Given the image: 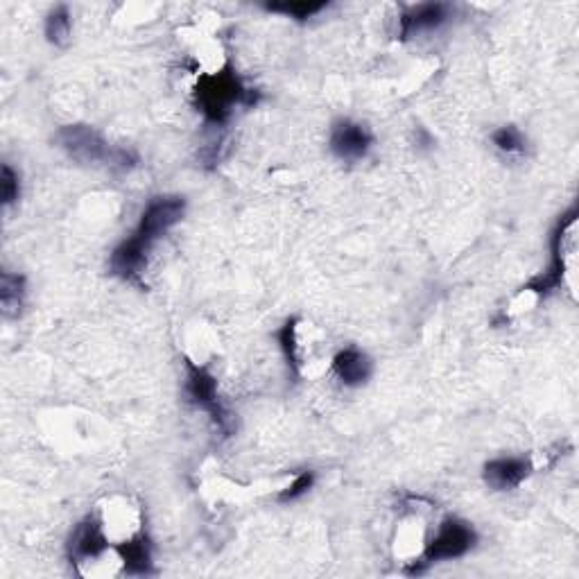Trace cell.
<instances>
[{
    "instance_id": "cell-6",
    "label": "cell",
    "mask_w": 579,
    "mask_h": 579,
    "mask_svg": "<svg viewBox=\"0 0 579 579\" xmlns=\"http://www.w3.org/2000/svg\"><path fill=\"white\" fill-rule=\"evenodd\" d=\"M186 399L200 408L204 412L211 414V419L218 430H222L224 435L231 432V414L224 408V403L218 394V380L211 374L209 369L202 365H195V362L186 360V385H184Z\"/></svg>"
},
{
    "instance_id": "cell-7",
    "label": "cell",
    "mask_w": 579,
    "mask_h": 579,
    "mask_svg": "<svg viewBox=\"0 0 579 579\" xmlns=\"http://www.w3.org/2000/svg\"><path fill=\"white\" fill-rule=\"evenodd\" d=\"M374 145L369 129L353 120H337L331 129V150L342 161H360Z\"/></svg>"
},
{
    "instance_id": "cell-10",
    "label": "cell",
    "mask_w": 579,
    "mask_h": 579,
    "mask_svg": "<svg viewBox=\"0 0 579 579\" xmlns=\"http://www.w3.org/2000/svg\"><path fill=\"white\" fill-rule=\"evenodd\" d=\"M371 371H374V365H371L369 356L356 347L342 349L333 358V374L347 387H358L362 383H367Z\"/></svg>"
},
{
    "instance_id": "cell-1",
    "label": "cell",
    "mask_w": 579,
    "mask_h": 579,
    "mask_svg": "<svg viewBox=\"0 0 579 579\" xmlns=\"http://www.w3.org/2000/svg\"><path fill=\"white\" fill-rule=\"evenodd\" d=\"M186 213V200L179 195H161L150 200L141 215V222L132 231V236L120 243L111 254L109 270L125 281H141L143 267L148 265L152 247L166 233L181 222Z\"/></svg>"
},
{
    "instance_id": "cell-4",
    "label": "cell",
    "mask_w": 579,
    "mask_h": 579,
    "mask_svg": "<svg viewBox=\"0 0 579 579\" xmlns=\"http://www.w3.org/2000/svg\"><path fill=\"white\" fill-rule=\"evenodd\" d=\"M555 261L548 274L537 276L527 283L525 292L534 295H548L557 288H568L575 295V254H577V211L570 209L561 218L555 233Z\"/></svg>"
},
{
    "instance_id": "cell-13",
    "label": "cell",
    "mask_w": 579,
    "mask_h": 579,
    "mask_svg": "<svg viewBox=\"0 0 579 579\" xmlns=\"http://www.w3.org/2000/svg\"><path fill=\"white\" fill-rule=\"evenodd\" d=\"M73 32V21L68 7L59 5L53 12L48 14L46 19V39L53 43V46H66L68 39H71Z\"/></svg>"
},
{
    "instance_id": "cell-2",
    "label": "cell",
    "mask_w": 579,
    "mask_h": 579,
    "mask_svg": "<svg viewBox=\"0 0 579 579\" xmlns=\"http://www.w3.org/2000/svg\"><path fill=\"white\" fill-rule=\"evenodd\" d=\"M195 100L209 123L224 125L231 118V111L236 105H256L258 93L247 89L231 68H224L220 73L200 77L195 89Z\"/></svg>"
},
{
    "instance_id": "cell-3",
    "label": "cell",
    "mask_w": 579,
    "mask_h": 579,
    "mask_svg": "<svg viewBox=\"0 0 579 579\" xmlns=\"http://www.w3.org/2000/svg\"><path fill=\"white\" fill-rule=\"evenodd\" d=\"M57 141L62 145L68 157L77 163H105V166L114 170H129L136 166V154L111 148V145L102 138L100 132H95L89 125H66L57 132Z\"/></svg>"
},
{
    "instance_id": "cell-15",
    "label": "cell",
    "mask_w": 579,
    "mask_h": 579,
    "mask_svg": "<svg viewBox=\"0 0 579 579\" xmlns=\"http://www.w3.org/2000/svg\"><path fill=\"white\" fill-rule=\"evenodd\" d=\"M491 141H494L496 148L505 154H521L525 152V136L518 127L514 125H505L496 129L494 134H491Z\"/></svg>"
},
{
    "instance_id": "cell-8",
    "label": "cell",
    "mask_w": 579,
    "mask_h": 579,
    "mask_svg": "<svg viewBox=\"0 0 579 579\" xmlns=\"http://www.w3.org/2000/svg\"><path fill=\"white\" fill-rule=\"evenodd\" d=\"M532 473V462L525 457H498L485 464V482L494 491H512Z\"/></svg>"
},
{
    "instance_id": "cell-12",
    "label": "cell",
    "mask_w": 579,
    "mask_h": 579,
    "mask_svg": "<svg viewBox=\"0 0 579 579\" xmlns=\"http://www.w3.org/2000/svg\"><path fill=\"white\" fill-rule=\"evenodd\" d=\"M25 301V276L3 272L0 274V306L5 317H19Z\"/></svg>"
},
{
    "instance_id": "cell-11",
    "label": "cell",
    "mask_w": 579,
    "mask_h": 579,
    "mask_svg": "<svg viewBox=\"0 0 579 579\" xmlns=\"http://www.w3.org/2000/svg\"><path fill=\"white\" fill-rule=\"evenodd\" d=\"M118 559L123 561L125 575H152V550L145 534H136L134 539L118 543Z\"/></svg>"
},
{
    "instance_id": "cell-17",
    "label": "cell",
    "mask_w": 579,
    "mask_h": 579,
    "mask_svg": "<svg viewBox=\"0 0 579 579\" xmlns=\"http://www.w3.org/2000/svg\"><path fill=\"white\" fill-rule=\"evenodd\" d=\"M313 485H315V473L313 471L299 473L297 478H295V482H292V485H288L281 491L279 500H281V503H292V500L306 496L308 491L313 489Z\"/></svg>"
},
{
    "instance_id": "cell-14",
    "label": "cell",
    "mask_w": 579,
    "mask_h": 579,
    "mask_svg": "<svg viewBox=\"0 0 579 579\" xmlns=\"http://www.w3.org/2000/svg\"><path fill=\"white\" fill-rule=\"evenodd\" d=\"M326 7L328 3H306V0H299V3H270V5H265V10L290 16V19H297V21H308V19H313L315 14L324 12Z\"/></svg>"
},
{
    "instance_id": "cell-16",
    "label": "cell",
    "mask_w": 579,
    "mask_h": 579,
    "mask_svg": "<svg viewBox=\"0 0 579 579\" xmlns=\"http://www.w3.org/2000/svg\"><path fill=\"white\" fill-rule=\"evenodd\" d=\"M21 195V181L19 175L12 170L10 163H3V175H0V197H3L5 206H12Z\"/></svg>"
},
{
    "instance_id": "cell-5",
    "label": "cell",
    "mask_w": 579,
    "mask_h": 579,
    "mask_svg": "<svg viewBox=\"0 0 579 579\" xmlns=\"http://www.w3.org/2000/svg\"><path fill=\"white\" fill-rule=\"evenodd\" d=\"M475 541H478V534H475L471 523L462 521V518H446V521L439 525L435 537L423 546L419 559H414L412 564L405 568V573L421 575L423 570H428V566L437 564V561L460 559L475 546Z\"/></svg>"
},
{
    "instance_id": "cell-9",
    "label": "cell",
    "mask_w": 579,
    "mask_h": 579,
    "mask_svg": "<svg viewBox=\"0 0 579 579\" xmlns=\"http://www.w3.org/2000/svg\"><path fill=\"white\" fill-rule=\"evenodd\" d=\"M448 12H451V7L444 3H426L410 7V10L403 12V16L399 19L401 39H410L419 32L437 30L439 25H444L448 21Z\"/></svg>"
}]
</instances>
